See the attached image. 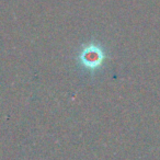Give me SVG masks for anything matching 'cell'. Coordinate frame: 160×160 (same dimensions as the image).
I'll list each match as a JSON object with an SVG mask.
<instances>
[{
	"label": "cell",
	"mask_w": 160,
	"mask_h": 160,
	"mask_svg": "<svg viewBox=\"0 0 160 160\" xmlns=\"http://www.w3.org/2000/svg\"><path fill=\"white\" fill-rule=\"evenodd\" d=\"M105 59V52L98 43H89L78 54L80 65L88 70H97L102 66Z\"/></svg>",
	"instance_id": "cell-1"
}]
</instances>
